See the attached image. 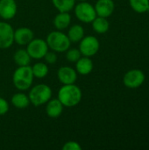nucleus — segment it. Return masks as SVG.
<instances>
[{
    "label": "nucleus",
    "mask_w": 149,
    "mask_h": 150,
    "mask_svg": "<svg viewBox=\"0 0 149 150\" xmlns=\"http://www.w3.org/2000/svg\"><path fill=\"white\" fill-rule=\"evenodd\" d=\"M83 93L79 86L75 83L63 84L58 91V99L64 107H74L82 100Z\"/></svg>",
    "instance_id": "nucleus-1"
},
{
    "label": "nucleus",
    "mask_w": 149,
    "mask_h": 150,
    "mask_svg": "<svg viewBox=\"0 0 149 150\" xmlns=\"http://www.w3.org/2000/svg\"><path fill=\"white\" fill-rule=\"evenodd\" d=\"M34 76L31 66H19L12 74V83L20 91L29 90L33 83Z\"/></svg>",
    "instance_id": "nucleus-2"
},
{
    "label": "nucleus",
    "mask_w": 149,
    "mask_h": 150,
    "mask_svg": "<svg viewBox=\"0 0 149 150\" xmlns=\"http://www.w3.org/2000/svg\"><path fill=\"white\" fill-rule=\"evenodd\" d=\"M48 47L55 53L66 52L71 45L68 35L62 31H53L48 33L46 40Z\"/></svg>",
    "instance_id": "nucleus-3"
},
{
    "label": "nucleus",
    "mask_w": 149,
    "mask_h": 150,
    "mask_svg": "<svg viewBox=\"0 0 149 150\" xmlns=\"http://www.w3.org/2000/svg\"><path fill=\"white\" fill-rule=\"evenodd\" d=\"M52 89L46 83H39L30 88L29 99L30 103L34 106H40L52 98Z\"/></svg>",
    "instance_id": "nucleus-4"
},
{
    "label": "nucleus",
    "mask_w": 149,
    "mask_h": 150,
    "mask_svg": "<svg viewBox=\"0 0 149 150\" xmlns=\"http://www.w3.org/2000/svg\"><path fill=\"white\" fill-rule=\"evenodd\" d=\"M73 10L76 18L83 23H91L97 17L95 7L87 1H80Z\"/></svg>",
    "instance_id": "nucleus-5"
},
{
    "label": "nucleus",
    "mask_w": 149,
    "mask_h": 150,
    "mask_svg": "<svg viewBox=\"0 0 149 150\" xmlns=\"http://www.w3.org/2000/svg\"><path fill=\"white\" fill-rule=\"evenodd\" d=\"M25 49L32 59L40 60L44 58L45 54L49 50V47L46 40L40 38H33L26 45Z\"/></svg>",
    "instance_id": "nucleus-6"
},
{
    "label": "nucleus",
    "mask_w": 149,
    "mask_h": 150,
    "mask_svg": "<svg viewBox=\"0 0 149 150\" xmlns=\"http://www.w3.org/2000/svg\"><path fill=\"white\" fill-rule=\"evenodd\" d=\"M79 50L83 56L91 57L94 56L99 50L100 43L99 40L92 35L84 36L80 41Z\"/></svg>",
    "instance_id": "nucleus-7"
},
{
    "label": "nucleus",
    "mask_w": 149,
    "mask_h": 150,
    "mask_svg": "<svg viewBox=\"0 0 149 150\" xmlns=\"http://www.w3.org/2000/svg\"><path fill=\"white\" fill-rule=\"evenodd\" d=\"M14 43V29L5 21H0V49H6Z\"/></svg>",
    "instance_id": "nucleus-8"
},
{
    "label": "nucleus",
    "mask_w": 149,
    "mask_h": 150,
    "mask_svg": "<svg viewBox=\"0 0 149 150\" xmlns=\"http://www.w3.org/2000/svg\"><path fill=\"white\" fill-rule=\"evenodd\" d=\"M145 81V75L140 69H132L127 71L123 78L124 84L130 89L140 87Z\"/></svg>",
    "instance_id": "nucleus-9"
},
{
    "label": "nucleus",
    "mask_w": 149,
    "mask_h": 150,
    "mask_svg": "<svg viewBox=\"0 0 149 150\" xmlns=\"http://www.w3.org/2000/svg\"><path fill=\"white\" fill-rule=\"evenodd\" d=\"M18 11L15 0H0V18L4 20L12 19Z\"/></svg>",
    "instance_id": "nucleus-10"
},
{
    "label": "nucleus",
    "mask_w": 149,
    "mask_h": 150,
    "mask_svg": "<svg viewBox=\"0 0 149 150\" xmlns=\"http://www.w3.org/2000/svg\"><path fill=\"white\" fill-rule=\"evenodd\" d=\"M77 72L75 69L68 66H62L57 71V77L62 84L76 83L77 80Z\"/></svg>",
    "instance_id": "nucleus-11"
},
{
    "label": "nucleus",
    "mask_w": 149,
    "mask_h": 150,
    "mask_svg": "<svg viewBox=\"0 0 149 150\" xmlns=\"http://www.w3.org/2000/svg\"><path fill=\"white\" fill-rule=\"evenodd\" d=\"M34 38V33L28 27H19L14 30V42L19 46H26Z\"/></svg>",
    "instance_id": "nucleus-12"
},
{
    "label": "nucleus",
    "mask_w": 149,
    "mask_h": 150,
    "mask_svg": "<svg viewBox=\"0 0 149 150\" xmlns=\"http://www.w3.org/2000/svg\"><path fill=\"white\" fill-rule=\"evenodd\" d=\"M97 16L108 18L114 11V2L112 0H97L95 4Z\"/></svg>",
    "instance_id": "nucleus-13"
},
{
    "label": "nucleus",
    "mask_w": 149,
    "mask_h": 150,
    "mask_svg": "<svg viewBox=\"0 0 149 150\" xmlns=\"http://www.w3.org/2000/svg\"><path fill=\"white\" fill-rule=\"evenodd\" d=\"M64 109V105L58 98H50L46 104V113L49 118H59Z\"/></svg>",
    "instance_id": "nucleus-14"
},
{
    "label": "nucleus",
    "mask_w": 149,
    "mask_h": 150,
    "mask_svg": "<svg viewBox=\"0 0 149 150\" xmlns=\"http://www.w3.org/2000/svg\"><path fill=\"white\" fill-rule=\"evenodd\" d=\"M78 75L87 76L93 69V62L90 57L83 56L76 62V69Z\"/></svg>",
    "instance_id": "nucleus-15"
},
{
    "label": "nucleus",
    "mask_w": 149,
    "mask_h": 150,
    "mask_svg": "<svg viewBox=\"0 0 149 150\" xmlns=\"http://www.w3.org/2000/svg\"><path fill=\"white\" fill-rule=\"evenodd\" d=\"M71 23V15L69 12L59 11L58 14L55 15L53 24L56 30L63 31L70 25Z\"/></svg>",
    "instance_id": "nucleus-16"
},
{
    "label": "nucleus",
    "mask_w": 149,
    "mask_h": 150,
    "mask_svg": "<svg viewBox=\"0 0 149 150\" xmlns=\"http://www.w3.org/2000/svg\"><path fill=\"white\" fill-rule=\"evenodd\" d=\"M11 103L17 109H25L31 104L28 95H26L25 93H24L23 91H19V92L15 93L11 97Z\"/></svg>",
    "instance_id": "nucleus-17"
},
{
    "label": "nucleus",
    "mask_w": 149,
    "mask_h": 150,
    "mask_svg": "<svg viewBox=\"0 0 149 150\" xmlns=\"http://www.w3.org/2000/svg\"><path fill=\"white\" fill-rule=\"evenodd\" d=\"M67 35L71 42H74V43L79 42L85 36L84 28L79 24H75L69 27Z\"/></svg>",
    "instance_id": "nucleus-18"
},
{
    "label": "nucleus",
    "mask_w": 149,
    "mask_h": 150,
    "mask_svg": "<svg viewBox=\"0 0 149 150\" xmlns=\"http://www.w3.org/2000/svg\"><path fill=\"white\" fill-rule=\"evenodd\" d=\"M31 60H32L31 56L27 53L26 49H24V48L18 49L13 55V61L18 65V67L30 65Z\"/></svg>",
    "instance_id": "nucleus-19"
},
{
    "label": "nucleus",
    "mask_w": 149,
    "mask_h": 150,
    "mask_svg": "<svg viewBox=\"0 0 149 150\" xmlns=\"http://www.w3.org/2000/svg\"><path fill=\"white\" fill-rule=\"evenodd\" d=\"M91 23H92L93 30L99 34L105 33L110 27V24L109 21L107 20V18H104V17L97 16Z\"/></svg>",
    "instance_id": "nucleus-20"
},
{
    "label": "nucleus",
    "mask_w": 149,
    "mask_h": 150,
    "mask_svg": "<svg viewBox=\"0 0 149 150\" xmlns=\"http://www.w3.org/2000/svg\"><path fill=\"white\" fill-rule=\"evenodd\" d=\"M32 74L34 77L41 79V78L46 77L48 75L49 68L47 63L39 62L33 64V66L32 67Z\"/></svg>",
    "instance_id": "nucleus-21"
},
{
    "label": "nucleus",
    "mask_w": 149,
    "mask_h": 150,
    "mask_svg": "<svg viewBox=\"0 0 149 150\" xmlns=\"http://www.w3.org/2000/svg\"><path fill=\"white\" fill-rule=\"evenodd\" d=\"M54 6L58 11L69 12L76 5V0H52Z\"/></svg>",
    "instance_id": "nucleus-22"
},
{
    "label": "nucleus",
    "mask_w": 149,
    "mask_h": 150,
    "mask_svg": "<svg viewBox=\"0 0 149 150\" xmlns=\"http://www.w3.org/2000/svg\"><path fill=\"white\" fill-rule=\"evenodd\" d=\"M133 10L138 13H144L147 11L149 5V0H129Z\"/></svg>",
    "instance_id": "nucleus-23"
},
{
    "label": "nucleus",
    "mask_w": 149,
    "mask_h": 150,
    "mask_svg": "<svg viewBox=\"0 0 149 150\" xmlns=\"http://www.w3.org/2000/svg\"><path fill=\"white\" fill-rule=\"evenodd\" d=\"M82 57V54L78 48H68L66 51V59L69 62H76Z\"/></svg>",
    "instance_id": "nucleus-24"
},
{
    "label": "nucleus",
    "mask_w": 149,
    "mask_h": 150,
    "mask_svg": "<svg viewBox=\"0 0 149 150\" xmlns=\"http://www.w3.org/2000/svg\"><path fill=\"white\" fill-rule=\"evenodd\" d=\"M63 150H82V146L80 143L75 141H69L62 146Z\"/></svg>",
    "instance_id": "nucleus-25"
},
{
    "label": "nucleus",
    "mask_w": 149,
    "mask_h": 150,
    "mask_svg": "<svg viewBox=\"0 0 149 150\" xmlns=\"http://www.w3.org/2000/svg\"><path fill=\"white\" fill-rule=\"evenodd\" d=\"M44 59L47 64H54L57 62V54L54 51H47L44 56Z\"/></svg>",
    "instance_id": "nucleus-26"
},
{
    "label": "nucleus",
    "mask_w": 149,
    "mask_h": 150,
    "mask_svg": "<svg viewBox=\"0 0 149 150\" xmlns=\"http://www.w3.org/2000/svg\"><path fill=\"white\" fill-rule=\"evenodd\" d=\"M9 111V103L6 99L0 97V116L6 114Z\"/></svg>",
    "instance_id": "nucleus-27"
},
{
    "label": "nucleus",
    "mask_w": 149,
    "mask_h": 150,
    "mask_svg": "<svg viewBox=\"0 0 149 150\" xmlns=\"http://www.w3.org/2000/svg\"><path fill=\"white\" fill-rule=\"evenodd\" d=\"M147 11H148L149 12V5H148V10H147Z\"/></svg>",
    "instance_id": "nucleus-28"
},
{
    "label": "nucleus",
    "mask_w": 149,
    "mask_h": 150,
    "mask_svg": "<svg viewBox=\"0 0 149 150\" xmlns=\"http://www.w3.org/2000/svg\"><path fill=\"white\" fill-rule=\"evenodd\" d=\"M78 1H88V0H78Z\"/></svg>",
    "instance_id": "nucleus-29"
},
{
    "label": "nucleus",
    "mask_w": 149,
    "mask_h": 150,
    "mask_svg": "<svg viewBox=\"0 0 149 150\" xmlns=\"http://www.w3.org/2000/svg\"><path fill=\"white\" fill-rule=\"evenodd\" d=\"M148 36H149V33H148Z\"/></svg>",
    "instance_id": "nucleus-30"
}]
</instances>
